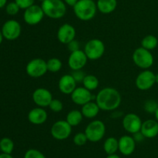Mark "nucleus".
Instances as JSON below:
<instances>
[{
  "mask_svg": "<svg viewBox=\"0 0 158 158\" xmlns=\"http://www.w3.org/2000/svg\"><path fill=\"white\" fill-rule=\"evenodd\" d=\"M83 51L89 60H97L104 54L105 44L100 39H91L86 43Z\"/></svg>",
  "mask_w": 158,
  "mask_h": 158,
  "instance_id": "6",
  "label": "nucleus"
},
{
  "mask_svg": "<svg viewBox=\"0 0 158 158\" xmlns=\"http://www.w3.org/2000/svg\"><path fill=\"white\" fill-rule=\"evenodd\" d=\"M80 111H81L83 117L86 118V119H92L97 117V115L100 112V109L98 105H97V104L96 103V102L90 101V102L83 105Z\"/></svg>",
  "mask_w": 158,
  "mask_h": 158,
  "instance_id": "21",
  "label": "nucleus"
},
{
  "mask_svg": "<svg viewBox=\"0 0 158 158\" xmlns=\"http://www.w3.org/2000/svg\"><path fill=\"white\" fill-rule=\"evenodd\" d=\"M156 84L155 74L151 70H143L135 79V85L140 91L149 90Z\"/></svg>",
  "mask_w": 158,
  "mask_h": 158,
  "instance_id": "10",
  "label": "nucleus"
},
{
  "mask_svg": "<svg viewBox=\"0 0 158 158\" xmlns=\"http://www.w3.org/2000/svg\"><path fill=\"white\" fill-rule=\"evenodd\" d=\"M142 123L143 122L140 116L132 112L125 115L123 118V122H122L123 129L127 133L132 135L140 131Z\"/></svg>",
  "mask_w": 158,
  "mask_h": 158,
  "instance_id": "12",
  "label": "nucleus"
},
{
  "mask_svg": "<svg viewBox=\"0 0 158 158\" xmlns=\"http://www.w3.org/2000/svg\"><path fill=\"white\" fill-rule=\"evenodd\" d=\"M0 153H1V149H0Z\"/></svg>",
  "mask_w": 158,
  "mask_h": 158,
  "instance_id": "46",
  "label": "nucleus"
},
{
  "mask_svg": "<svg viewBox=\"0 0 158 158\" xmlns=\"http://www.w3.org/2000/svg\"><path fill=\"white\" fill-rule=\"evenodd\" d=\"M120 93L116 88L106 87L98 91L95 102L100 110L106 112L115 111L121 104Z\"/></svg>",
  "mask_w": 158,
  "mask_h": 158,
  "instance_id": "1",
  "label": "nucleus"
},
{
  "mask_svg": "<svg viewBox=\"0 0 158 158\" xmlns=\"http://www.w3.org/2000/svg\"><path fill=\"white\" fill-rule=\"evenodd\" d=\"M154 116H155L156 120H157L158 122V108L157 109V111L155 112V113H154Z\"/></svg>",
  "mask_w": 158,
  "mask_h": 158,
  "instance_id": "43",
  "label": "nucleus"
},
{
  "mask_svg": "<svg viewBox=\"0 0 158 158\" xmlns=\"http://www.w3.org/2000/svg\"><path fill=\"white\" fill-rule=\"evenodd\" d=\"M158 45V39L157 37L154 35H147L142 39L141 40V46L151 51L155 49Z\"/></svg>",
  "mask_w": 158,
  "mask_h": 158,
  "instance_id": "26",
  "label": "nucleus"
},
{
  "mask_svg": "<svg viewBox=\"0 0 158 158\" xmlns=\"http://www.w3.org/2000/svg\"><path fill=\"white\" fill-rule=\"evenodd\" d=\"M41 7L45 15L52 20L63 18L66 13V5L62 0H45Z\"/></svg>",
  "mask_w": 158,
  "mask_h": 158,
  "instance_id": "3",
  "label": "nucleus"
},
{
  "mask_svg": "<svg viewBox=\"0 0 158 158\" xmlns=\"http://www.w3.org/2000/svg\"><path fill=\"white\" fill-rule=\"evenodd\" d=\"M71 100L74 104L83 106L87 102L92 101V93L83 86L77 87L75 90L70 94Z\"/></svg>",
  "mask_w": 158,
  "mask_h": 158,
  "instance_id": "16",
  "label": "nucleus"
},
{
  "mask_svg": "<svg viewBox=\"0 0 158 158\" xmlns=\"http://www.w3.org/2000/svg\"><path fill=\"white\" fill-rule=\"evenodd\" d=\"M82 84L84 88L92 91L98 88L100 82H99V79L97 76L94 75V74H86Z\"/></svg>",
  "mask_w": 158,
  "mask_h": 158,
  "instance_id": "25",
  "label": "nucleus"
},
{
  "mask_svg": "<svg viewBox=\"0 0 158 158\" xmlns=\"http://www.w3.org/2000/svg\"><path fill=\"white\" fill-rule=\"evenodd\" d=\"M48 71L46 60L42 58H34L29 60L26 67V72L29 77L38 78L44 76Z\"/></svg>",
  "mask_w": 158,
  "mask_h": 158,
  "instance_id": "7",
  "label": "nucleus"
},
{
  "mask_svg": "<svg viewBox=\"0 0 158 158\" xmlns=\"http://www.w3.org/2000/svg\"><path fill=\"white\" fill-rule=\"evenodd\" d=\"M155 80H156V84H158V73L155 74Z\"/></svg>",
  "mask_w": 158,
  "mask_h": 158,
  "instance_id": "44",
  "label": "nucleus"
},
{
  "mask_svg": "<svg viewBox=\"0 0 158 158\" xmlns=\"http://www.w3.org/2000/svg\"><path fill=\"white\" fill-rule=\"evenodd\" d=\"M38 1H40V2H44L45 0H38Z\"/></svg>",
  "mask_w": 158,
  "mask_h": 158,
  "instance_id": "45",
  "label": "nucleus"
},
{
  "mask_svg": "<svg viewBox=\"0 0 158 158\" xmlns=\"http://www.w3.org/2000/svg\"><path fill=\"white\" fill-rule=\"evenodd\" d=\"M19 6L16 4L15 1L8 3L6 6V12L9 15H15L19 12Z\"/></svg>",
  "mask_w": 158,
  "mask_h": 158,
  "instance_id": "32",
  "label": "nucleus"
},
{
  "mask_svg": "<svg viewBox=\"0 0 158 158\" xmlns=\"http://www.w3.org/2000/svg\"><path fill=\"white\" fill-rule=\"evenodd\" d=\"M119 151L124 156H130L134 152L136 148V141L133 136L124 135L118 139Z\"/></svg>",
  "mask_w": 158,
  "mask_h": 158,
  "instance_id": "19",
  "label": "nucleus"
},
{
  "mask_svg": "<svg viewBox=\"0 0 158 158\" xmlns=\"http://www.w3.org/2000/svg\"><path fill=\"white\" fill-rule=\"evenodd\" d=\"M97 10L103 14H110L114 12L117 6V0H98Z\"/></svg>",
  "mask_w": 158,
  "mask_h": 158,
  "instance_id": "22",
  "label": "nucleus"
},
{
  "mask_svg": "<svg viewBox=\"0 0 158 158\" xmlns=\"http://www.w3.org/2000/svg\"><path fill=\"white\" fill-rule=\"evenodd\" d=\"M140 132L145 138L153 139L158 135V122L156 119H148L143 122Z\"/></svg>",
  "mask_w": 158,
  "mask_h": 158,
  "instance_id": "20",
  "label": "nucleus"
},
{
  "mask_svg": "<svg viewBox=\"0 0 158 158\" xmlns=\"http://www.w3.org/2000/svg\"><path fill=\"white\" fill-rule=\"evenodd\" d=\"M103 150L107 155L116 154L117 150H119L118 139L114 136L108 137L103 143Z\"/></svg>",
  "mask_w": 158,
  "mask_h": 158,
  "instance_id": "23",
  "label": "nucleus"
},
{
  "mask_svg": "<svg viewBox=\"0 0 158 158\" xmlns=\"http://www.w3.org/2000/svg\"><path fill=\"white\" fill-rule=\"evenodd\" d=\"M49 108L52 112L55 113L60 112L63 108V104L61 100L58 99H52L50 104L49 105Z\"/></svg>",
  "mask_w": 158,
  "mask_h": 158,
  "instance_id": "30",
  "label": "nucleus"
},
{
  "mask_svg": "<svg viewBox=\"0 0 158 158\" xmlns=\"http://www.w3.org/2000/svg\"><path fill=\"white\" fill-rule=\"evenodd\" d=\"M14 142L9 137H3L0 139V149L3 153L11 154L14 150Z\"/></svg>",
  "mask_w": 158,
  "mask_h": 158,
  "instance_id": "28",
  "label": "nucleus"
},
{
  "mask_svg": "<svg viewBox=\"0 0 158 158\" xmlns=\"http://www.w3.org/2000/svg\"><path fill=\"white\" fill-rule=\"evenodd\" d=\"M51 136L56 140H64L72 133V126L66 120H58L54 122L50 129Z\"/></svg>",
  "mask_w": 158,
  "mask_h": 158,
  "instance_id": "8",
  "label": "nucleus"
},
{
  "mask_svg": "<svg viewBox=\"0 0 158 158\" xmlns=\"http://www.w3.org/2000/svg\"><path fill=\"white\" fill-rule=\"evenodd\" d=\"M24 158H46V156L39 150L29 149L25 153Z\"/></svg>",
  "mask_w": 158,
  "mask_h": 158,
  "instance_id": "33",
  "label": "nucleus"
},
{
  "mask_svg": "<svg viewBox=\"0 0 158 158\" xmlns=\"http://www.w3.org/2000/svg\"><path fill=\"white\" fill-rule=\"evenodd\" d=\"M133 137H134V140L136 141V143H140V142H142V141L144 139H146V138L143 136V135L142 134L141 132H137V133H134V134H133Z\"/></svg>",
  "mask_w": 158,
  "mask_h": 158,
  "instance_id": "37",
  "label": "nucleus"
},
{
  "mask_svg": "<svg viewBox=\"0 0 158 158\" xmlns=\"http://www.w3.org/2000/svg\"><path fill=\"white\" fill-rule=\"evenodd\" d=\"M0 158H13L11 154H7V153H0Z\"/></svg>",
  "mask_w": 158,
  "mask_h": 158,
  "instance_id": "39",
  "label": "nucleus"
},
{
  "mask_svg": "<svg viewBox=\"0 0 158 158\" xmlns=\"http://www.w3.org/2000/svg\"><path fill=\"white\" fill-rule=\"evenodd\" d=\"M6 3H7V0H0V9L6 6L7 5Z\"/></svg>",
  "mask_w": 158,
  "mask_h": 158,
  "instance_id": "40",
  "label": "nucleus"
},
{
  "mask_svg": "<svg viewBox=\"0 0 158 158\" xmlns=\"http://www.w3.org/2000/svg\"><path fill=\"white\" fill-rule=\"evenodd\" d=\"M88 139L86 137L85 133H76L75 136H73V143L75 145L78 146V147H82V146L85 145L87 143Z\"/></svg>",
  "mask_w": 158,
  "mask_h": 158,
  "instance_id": "31",
  "label": "nucleus"
},
{
  "mask_svg": "<svg viewBox=\"0 0 158 158\" xmlns=\"http://www.w3.org/2000/svg\"><path fill=\"white\" fill-rule=\"evenodd\" d=\"M83 116L81 111L78 109H73L67 113L66 120L71 126H77L83 121Z\"/></svg>",
  "mask_w": 158,
  "mask_h": 158,
  "instance_id": "24",
  "label": "nucleus"
},
{
  "mask_svg": "<svg viewBox=\"0 0 158 158\" xmlns=\"http://www.w3.org/2000/svg\"><path fill=\"white\" fill-rule=\"evenodd\" d=\"M46 66H47V70L49 72L56 73L61 70L63 63L60 59L57 57H52L46 60Z\"/></svg>",
  "mask_w": 158,
  "mask_h": 158,
  "instance_id": "27",
  "label": "nucleus"
},
{
  "mask_svg": "<svg viewBox=\"0 0 158 158\" xmlns=\"http://www.w3.org/2000/svg\"><path fill=\"white\" fill-rule=\"evenodd\" d=\"M28 120L31 124L40 125L45 123L48 119V113L44 108L35 107L32 108L28 113Z\"/></svg>",
  "mask_w": 158,
  "mask_h": 158,
  "instance_id": "18",
  "label": "nucleus"
},
{
  "mask_svg": "<svg viewBox=\"0 0 158 158\" xmlns=\"http://www.w3.org/2000/svg\"><path fill=\"white\" fill-rule=\"evenodd\" d=\"M133 62L138 68L143 70H148L153 66L154 62V58L151 51L140 47L137 48L132 54Z\"/></svg>",
  "mask_w": 158,
  "mask_h": 158,
  "instance_id": "4",
  "label": "nucleus"
},
{
  "mask_svg": "<svg viewBox=\"0 0 158 158\" xmlns=\"http://www.w3.org/2000/svg\"><path fill=\"white\" fill-rule=\"evenodd\" d=\"M3 39H4V37H3L2 33V30H1V29H0V44H1V43H2Z\"/></svg>",
  "mask_w": 158,
  "mask_h": 158,
  "instance_id": "42",
  "label": "nucleus"
},
{
  "mask_svg": "<svg viewBox=\"0 0 158 158\" xmlns=\"http://www.w3.org/2000/svg\"><path fill=\"white\" fill-rule=\"evenodd\" d=\"M158 108V102L154 99H148L143 104V109L150 114H154Z\"/></svg>",
  "mask_w": 158,
  "mask_h": 158,
  "instance_id": "29",
  "label": "nucleus"
},
{
  "mask_svg": "<svg viewBox=\"0 0 158 158\" xmlns=\"http://www.w3.org/2000/svg\"><path fill=\"white\" fill-rule=\"evenodd\" d=\"M88 141L97 143L101 140L106 133V125L103 121L100 119L93 120L86 127L84 131Z\"/></svg>",
  "mask_w": 158,
  "mask_h": 158,
  "instance_id": "5",
  "label": "nucleus"
},
{
  "mask_svg": "<svg viewBox=\"0 0 158 158\" xmlns=\"http://www.w3.org/2000/svg\"><path fill=\"white\" fill-rule=\"evenodd\" d=\"M106 158H121V157L117 154H112V155H108Z\"/></svg>",
  "mask_w": 158,
  "mask_h": 158,
  "instance_id": "41",
  "label": "nucleus"
},
{
  "mask_svg": "<svg viewBox=\"0 0 158 158\" xmlns=\"http://www.w3.org/2000/svg\"><path fill=\"white\" fill-rule=\"evenodd\" d=\"M15 2L19 6L20 9H26L34 5L35 0H15Z\"/></svg>",
  "mask_w": 158,
  "mask_h": 158,
  "instance_id": "35",
  "label": "nucleus"
},
{
  "mask_svg": "<svg viewBox=\"0 0 158 158\" xmlns=\"http://www.w3.org/2000/svg\"><path fill=\"white\" fill-rule=\"evenodd\" d=\"M89 59L86 57L83 50L71 52L68 58V65L72 71L83 70L87 64Z\"/></svg>",
  "mask_w": 158,
  "mask_h": 158,
  "instance_id": "14",
  "label": "nucleus"
},
{
  "mask_svg": "<svg viewBox=\"0 0 158 158\" xmlns=\"http://www.w3.org/2000/svg\"><path fill=\"white\" fill-rule=\"evenodd\" d=\"M32 101L36 106L41 108L49 107L53 97L49 89L45 88H38L32 92Z\"/></svg>",
  "mask_w": 158,
  "mask_h": 158,
  "instance_id": "13",
  "label": "nucleus"
},
{
  "mask_svg": "<svg viewBox=\"0 0 158 158\" xmlns=\"http://www.w3.org/2000/svg\"><path fill=\"white\" fill-rule=\"evenodd\" d=\"M67 46H68V50H69V51L71 52H73V51H77V50H79L80 47V43H79V41L78 40H77L75 39V40H72L71 42H69V43L67 44Z\"/></svg>",
  "mask_w": 158,
  "mask_h": 158,
  "instance_id": "36",
  "label": "nucleus"
},
{
  "mask_svg": "<svg viewBox=\"0 0 158 158\" xmlns=\"http://www.w3.org/2000/svg\"><path fill=\"white\" fill-rule=\"evenodd\" d=\"M79 0H64V2L66 3V5H68L69 6H72L73 7L77 3Z\"/></svg>",
  "mask_w": 158,
  "mask_h": 158,
  "instance_id": "38",
  "label": "nucleus"
},
{
  "mask_svg": "<svg viewBox=\"0 0 158 158\" xmlns=\"http://www.w3.org/2000/svg\"><path fill=\"white\" fill-rule=\"evenodd\" d=\"M45 14L41 6L32 5L30 7L25 9L23 13V20L26 24L29 26H35L43 20Z\"/></svg>",
  "mask_w": 158,
  "mask_h": 158,
  "instance_id": "9",
  "label": "nucleus"
},
{
  "mask_svg": "<svg viewBox=\"0 0 158 158\" xmlns=\"http://www.w3.org/2000/svg\"><path fill=\"white\" fill-rule=\"evenodd\" d=\"M77 81L71 74H63L58 81V88L61 93L64 94H71L77 88Z\"/></svg>",
  "mask_w": 158,
  "mask_h": 158,
  "instance_id": "17",
  "label": "nucleus"
},
{
  "mask_svg": "<svg viewBox=\"0 0 158 158\" xmlns=\"http://www.w3.org/2000/svg\"><path fill=\"white\" fill-rule=\"evenodd\" d=\"M73 12L77 19L81 21H89L97 14V3L94 0H79L73 6Z\"/></svg>",
  "mask_w": 158,
  "mask_h": 158,
  "instance_id": "2",
  "label": "nucleus"
},
{
  "mask_svg": "<svg viewBox=\"0 0 158 158\" xmlns=\"http://www.w3.org/2000/svg\"><path fill=\"white\" fill-rule=\"evenodd\" d=\"M1 30L5 39L7 40H15L21 35L22 26L16 20H9L5 22Z\"/></svg>",
  "mask_w": 158,
  "mask_h": 158,
  "instance_id": "11",
  "label": "nucleus"
},
{
  "mask_svg": "<svg viewBox=\"0 0 158 158\" xmlns=\"http://www.w3.org/2000/svg\"><path fill=\"white\" fill-rule=\"evenodd\" d=\"M77 31L75 27L69 23H64L59 27L57 31V39L63 44L67 45L69 42L75 40Z\"/></svg>",
  "mask_w": 158,
  "mask_h": 158,
  "instance_id": "15",
  "label": "nucleus"
},
{
  "mask_svg": "<svg viewBox=\"0 0 158 158\" xmlns=\"http://www.w3.org/2000/svg\"><path fill=\"white\" fill-rule=\"evenodd\" d=\"M71 75L73 77L77 83H79V82L82 83L86 74H85V72L83 70H76V71H72Z\"/></svg>",
  "mask_w": 158,
  "mask_h": 158,
  "instance_id": "34",
  "label": "nucleus"
}]
</instances>
